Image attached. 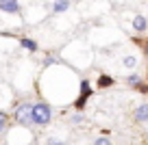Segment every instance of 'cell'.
Returning a JSON list of instances; mask_svg holds the SVG:
<instances>
[{"mask_svg": "<svg viewBox=\"0 0 148 145\" xmlns=\"http://www.w3.org/2000/svg\"><path fill=\"white\" fill-rule=\"evenodd\" d=\"M135 119H137V121H148V104L137 106V110H135Z\"/></svg>", "mask_w": 148, "mask_h": 145, "instance_id": "cell-5", "label": "cell"}, {"mask_svg": "<svg viewBox=\"0 0 148 145\" xmlns=\"http://www.w3.org/2000/svg\"><path fill=\"white\" fill-rule=\"evenodd\" d=\"M15 121L22 126H31L33 123V104H22L15 110Z\"/></svg>", "mask_w": 148, "mask_h": 145, "instance_id": "cell-2", "label": "cell"}, {"mask_svg": "<svg viewBox=\"0 0 148 145\" xmlns=\"http://www.w3.org/2000/svg\"><path fill=\"white\" fill-rule=\"evenodd\" d=\"M87 95H89V82L83 80V82H81V100H79V104H76V106H83V102H85Z\"/></svg>", "mask_w": 148, "mask_h": 145, "instance_id": "cell-6", "label": "cell"}, {"mask_svg": "<svg viewBox=\"0 0 148 145\" xmlns=\"http://www.w3.org/2000/svg\"><path fill=\"white\" fill-rule=\"evenodd\" d=\"M146 26H148V22H146L144 15H135V18H133V28L137 33H144V30H146Z\"/></svg>", "mask_w": 148, "mask_h": 145, "instance_id": "cell-4", "label": "cell"}, {"mask_svg": "<svg viewBox=\"0 0 148 145\" xmlns=\"http://www.w3.org/2000/svg\"><path fill=\"white\" fill-rule=\"evenodd\" d=\"M126 82H129L131 87H142V78H139V76H135V74L126 78Z\"/></svg>", "mask_w": 148, "mask_h": 145, "instance_id": "cell-11", "label": "cell"}, {"mask_svg": "<svg viewBox=\"0 0 148 145\" xmlns=\"http://www.w3.org/2000/svg\"><path fill=\"white\" fill-rule=\"evenodd\" d=\"M122 65H124V67H129V69H133L135 65H137V56H133V54L124 56V59H122Z\"/></svg>", "mask_w": 148, "mask_h": 145, "instance_id": "cell-7", "label": "cell"}, {"mask_svg": "<svg viewBox=\"0 0 148 145\" xmlns=\"http://www.w3.org/2000/svg\"><path fill=\"white\" fill-rule=\"evenodd\" d=\"M70 9V2H55V5H52V11H55V13H63V11H68Z\"/></svg>", "mask_w": 148, "mask_h": 145, "instance_id": "cell-8", "label": "cell"}, {"mask_svg": "<svg viewBox=\"0 0 148 145\" xmlns=\"http://www.w3.org/2000/svg\"><path fill=\"white\" fill-rule=\"evenodd\" d=\"M22 45L26 48V50H31V52H35V50H37V43H35L33 39H22Z\"/></svg>", "mask_w": 148, "mask_h": 145, "instance_id": "cell-9", "label": "cell"}, {"mask_svg": "<svg viewBox=\"0 0 148 145\" xmlns=\"http://www.w3.org/2000/svg\"><path fill=\"white\" fill-rule=\"evenodd\" d=\"M50 145H65V143H61V141H50Z\"/></svg>", "mask_w": 148, "mask_h": 145, "instance_id": "cell-15", "label": "cell"}, {"mask_svg": "<svg viewBox=\"0 0 148 145\" xmlns=\"http://www.w3.org/2000/svg\"><path fill=\"white\" fill-rule=\"evenodd\" d=\"M79 121H83V117H81V115H74V117H72V123H79Z\"/></svg>", "mask_w": 148, "mask_h": 145, "instance_id": "cell-14", "label": "cell"}, {"mask_svg": "<svg viewBox=\"0 0 148 145\" xmlns=\"http://www.w3.org/2000/svg\"><path fill=\"white\" fill-rule=\"evenodd\" d=\"M98 85H100V87H111V85H113V78H111V76H100V78H98Z\"/></svg>", "mask_w": 148, "mask_h": 145, "instance_id": "cell-10", "label": "cell"}, {"mask_svg": "<svg viewBox=\"0 0 148 145\" xmlns=\"http://www.w3.org/2000/svg\"><path fill=\"white\" fill-rule=\"evenodd\" d=\"M94 145H111V141H109V139H105V136H100V139L94 141Z\"/></svg>", "mask_w": 148, "mask_h": 145, "instance_id": "cell-13", "label": "cell"}, {"mask_svg": "<svg viewBox=\"0 0 148 145\" xmlns=\"http://www.w3.org/2000/svg\"><path fill=\"white\" fill-rule=\"evenodd\" d=\"M52 119V113H50V106L39 102V104L33 106V123L35 126H46L48 121Z\"/></svg>", "mask_w": 148, "mask_h": 145, "instance_id": "cell-1", "label": "cell"}, {"mask_svg": "<svg viewBox=\"0 0 148 145\" xmlns=\"http://www.w3.org/2000/svg\"><path fill=\"white\" fill-rule=\"evenodd\" d=\"M5 126H7V115L2 113V110H0V132L5 130Z\"/></svg>", "mask_w": 148, "mask_h": 145, "instance_id": "cell-12", "label": "cell"}, {"mask_svg": "<svg viewBox=\"0 0 148 145\" xmlns=\"http://www.w3.org/2000/svg\"><path fill=\"white\" fill-rule=\"evenodd\" d=\"M0 11H5V13H18L20 5L13 2V0H5V2H0Z\"/></svg>", "mask_w": 148, "mask_h": 145, "instance_id": "cell-3", "label": "cell"}]
</instances>
